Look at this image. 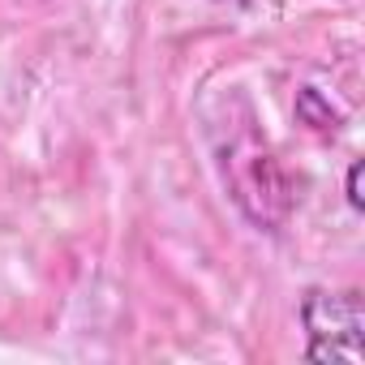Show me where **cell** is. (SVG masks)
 Returning a JSON list of instances; mask_svg holds the SVG:
<instances>
[{"label": "cell", "mask_w": 365, "mask_h": 365, "mask_svg": "<svg viewBox=\"0 0 365 365\" xmlns=\"http://www.w3.org/2000/svg\"><path fill=\"white\" fill-rule=\"evenodd\" d=\"M297 116L305 120V125H314V129H335V112H331V103L314 91V86H305L301 95H297Z\"/></svg>", "instance_id": "7a4b0ae2"}, {"label": "cell", "mask_w": 365, "mask_h": 365, "mask_svg": "<svg viewBox=\"0 0 365 365\" xmlns=\"http://www.w3.org/2000/svg\"><path fill=\"white\" fill-rule=\"evenodd\" d=\"M301 322L309 331V348L305 356L314 365L327 361H344V365H361L365 361V305L361 292H327V288H309L301 301Z\"/></svg>", "instance_id": "6da1fadb"}, {"label": "cell", "mask_w": 365, "mask_h": 365, "mask_svg": "<svg viewBox=\"0 0 365 365\" xmlns=\"http://www.w3.org/2000/svg\"><path fill=\"white\" fill-rule=\"evenodd\" d=\"M348 207H352V211L365 207V198H361V159L348 168Z\"/></svg>", "instance_id": "3957f363"}]
</instances>
